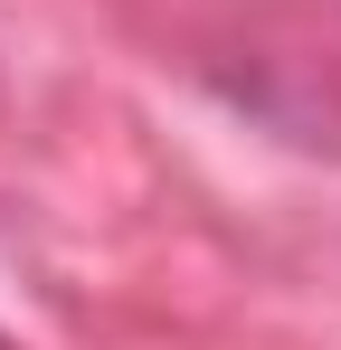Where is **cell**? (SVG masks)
Here are the masks:
<instances>
[{
  "mask_svg": "<svg viewBox=\"0 0 341 350\" xmlns=\"http://www.w3.org/2000/svg\"><path fill=\"white\" fill-rule=\"evenodd\" d=\"M0 350H19V341H10V332H0Z\"/></svg>",
  "mask_w": 341,
  "mask_h": 350,
  "instance_id": "7a4b0ae2",
  "label": "cell"
},
{
  "mask_svg": "<svg viewBox=\"0 0 341 350\" xmlns=\"http://www.w3.org/2000/svg\"><path fill=\"white\" fill-rule=\"evenodd\" d=\"M209 76L284 142L341 152V0H209Z\"/></svg>",
  "mask_w": 341,
  "mask_h": 350,
  "instance_id": "6da1fadb",
  "label": "cell"
}]
</instances>
